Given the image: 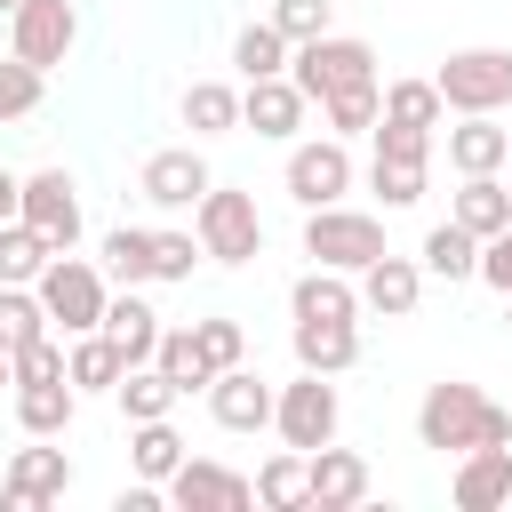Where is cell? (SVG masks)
Masks as SVG:
<instances>
[{
    "instance_id": "1",
    "label": "cell",
    "mask_w": 512,
    "mask_h": 512,
    "mask_svg": "<svg viewBox=\"0 0 512 512\" xmlns=\"http://www.w3.org/2000/svg\"><path fill=\"white\" fill-rule=\"evenodd\" d=\"M416 440L440 448V456H464V448H512V408H496L480 384H432L416 400Z\"/></svg>"
},
{
    "instance_id": "2",
    "label": "cell",
    "mask_w": 512,
    "mask_h": 512,
    "mask_svg": "<svg viewBox=\"0 0 512 512\" xmlns=\"http://www.w3.org/2000/svg\"><path fill=\"white\" fill-rule=\"evenodd\" d=\"M192 240H200L208 264H256V256H264V216H256L248 192L208 184V192L192 200Z\"/></svg>"
},
{
    "instance_id": "3",
    "label": "cell",
    "mask_w": 512,
    "mask_h": 512,
    "mask_svg": "<svg viewBox=\"0 0 512 512\" xmlns=\"http://www.w3.org/2000/svg\"><path fill=\"white\" fill-rule=\"evenodd\" d=\"M32 296H40V312H48V328H64V336H88L96 320H104V272L88 264V256H72V248H56L48 264H40V280H32Z\"/></svg>"
},
{
    "instance_id": "4",
    "label": "cell",
    "mask_w": 512,
    "mask_h": 512,
    "mask_svg": "<svg viewBox=\"0 0 512 512\" xmlns=\"http://www.w3.org/2000/svg\"><path fill=\"white\" fill-rule=\"evenodd\" d=\"M288 80L320 104V96H336V88H368L376 80V48L368 40H352V32H320V40H296L288 48Z\"/></svg>"
},
{
    "instance_id": "5",
    "label": "cell",
    "mask_w": 512,
    "mask_h": 512,
    "mask_svg": "<svg viewBox=\"0 0 512 512\" xmlns=\"http://www.w3.org/2000/svg\"><path fill=\"white\" fill-rule=\"evenodd\" d=\"M304 256H312V264H328V272H360V264H376V256H384V224H376V216H360V208H344V200L304 208Z\"/></svg>"
},
{
    "instance_id": "6",
    "label": "cell",
    "mask_w": 512,
    "mask_h": 512,
    "mask_svg": "<svg viewBox=\"0 0 512 512\" xmlns=\"http://www.w3.org/2000/svg\"><path fill=\"white\" fill-rule=\"evenodd\" d=\"M336 424H344V400H336V384H328V376H312V368H304L296 384H280V392H272V432H280L288 448H304V456H312V448H328V440H336Z\"/></svg>"
},
{
    "instance_id": "7",
    "label": "cell",
    "mask_w": 512,
    "mask_h": 512,
    "mask_svg": "<svg viewBox=\"0 0 512 512\" xmlns=\"http://www.w3.org/2000/svg\"><path fill=\"white\" fill-rule=\"evenodd\" d=\"M432 88L448 112H496V104H512V48H456L432 72Z\"/></svg>"
},
{
    "instance_id": "8",
    "label": "cell",
    "mask_w": 512,
    "mask_h": 512,
    "mask_svg": "<svg viewBox=\"0 0 512 512\" xmlns=\"http://www.w3.org/2000/svg\"><path fill=\"white\" fill-rule=\"evenodd\" d=\"M72 40H80V8L72 0H16L8 8V56L48 72V64L72 56Z\"/></svg>"
},
{
    "instance_id": "9",
    "label": "cell",
    "mask_w": 512,
    "mask_h": 512,
    "mask_svg": "<svg viewBox=\"0 0 512 512\" xmlns=\"http://www.w3.org/2000/svg\"><path fill=\"white\" fill-rule=\"evenodd\" d=\"M160 496L176 512H248L256 504V480H240V472H224V464H208V456L184 448V464L160 480Z\"/></svg>"
},
{
    "instance_id": "10",
    "label": "cell",
    "mask_w": 512,
    "mask_h": 512,
    "mask_svg": "<svg viewBox=\"0 0 512 512\" xmlns=\"http://www.w3.org/2000/svg\"><path fill=\"white\" fill-rule=\"evenodd\" d=\"M344 192H352V144L344 136H312L288 152V200L296 208H328Z\"/></svg>"
},
{
    "instance_id": "11",
    "label": "cell",
    "mask_w": 512,
    "mask_h": 512,
    "mask_svg": "<svg viewBox=\"0 0 512 512\" xmlns=\"http://www.w3.org/2000/svg\"><path fill=\"white\" fill-rule=\"evenodd\" d=\"M16 216L48 240V248H80V192H72V176L64 168H40V176H24V192H16Z\"/></svg>"
},
{
    "instance_id": "12",
    "label": "cell",
    "mask_w": 512,
    "mask_h": 512,
    "mask_svg": "<svg viewBox=\"0 0 512 512\" xmlns=\"http://www.w3.org/2000/svg\"><path fill=\"white\" fill-rule=\"evenodd\" d=\"M56 496H72V456L64 448H16L8 472H0V504L32 512V504H56Z\"/></svg>"
},
{
    "instance_id": "13",
    "label": "cell",
    "mask_w": 512,
    "mask_h": 512,
    "mask_svg": "<svg viewBox=\"0 0 512 512\" xmlns=\"http://www.w3.org/2000/svg\"><path fill=\"white\" fill-rule=\"evenodd\" d=\"M304 112H312V96H304L288 72H272V80H248V88H240V128H256V136H272V144H288V136L304 128Z\"/></svg>"
},
{
    "instance_id": "14",
    "label": "cell",
    "mask_w": 512,
    "mask_h": 512,
    "mask_svg": "<svg viewBox=\"0 0 512 512\" xmlns=\"http://www.w3.org/2000/svg\"><path fill=\"white\" fill-rule=\"evenodd\" d=\"M208 184H216V176H208V160H200L192 144H168V152H152V160H144V176H136V192H144L152 208H192Z\"/></svg>"
},
{
    "instance_id": "15",
    "label": "cell",
    "mask_w": 512,
    "mask_h": 512,
    "mask_svg": "<svg viewBox=\"0 0 512 512\" xmlns=\"http://www.w3.org/2000/svg\"><path fill=\"white\" fill-rule=\"evenodd\" d=\"M416 296H424V264L416 256H376V264H360V312H376V320H408L416 312Z\"/></svg>"
},
{
    "instance_id": "16",
    "label": "cell",
    "mask_w": 512,
    "mask_h": 512,
    "mask_svg": "<svg viewBox=\"0 0 512 512\" xmlns=\"http://www.w3.org/2000/svg\"><path fill=\"white\" fill-rule=\"evenodd\" d=\"M208 416H216L224 432H264V424H272V384L240 360V368H224V376L208 384Z\"/></svg>"
},
{
    "instance_id": "17",
    "label": "cell",
    "mask_w": 512,
    "mask_h": 512,
    "mask_svg": "<svg viewBox=\"0 0 512 512\" xmlns=\"http://www.w3.org/2000/svg\"><path fill=\"white\" fill-rule=\"evenodd\" d=\"M304 480H312V512H352L360 496H368V456H352V448H312L304 456Z\"/></svg>"
},
{
    "instance_id": "18",
    "label": "cell",
    "mask_w": 512,
    "mask_h": 512,
    "mask_svg": "<svg viewBox=\"0 0 512 512\" xmlns=\"http://www.w3.org/2000/svg\"><path fill=\"white\" fill-rule=\"evenodd\" d=\"M448 496H456V512H496V504H512V448H464Z\"/></svg>"
},
{
    "instance_id": "19",
    "label": "cell",
    "mask_w": 512,
    "mask_h": 512,
    "mask_svg": "<svg viewBox=\"0 0 512 512\" xmlns=\"http://www.w3.org/2000/svg\"><path fill=\"white\" fill-rule=\"evenodd\" d=\"M288 344H296V368H312V376H344V368L360 360V320H296Z\"/></svg>"
},
{
    "instance_id": "20",
    "label": "cell",
    "mask_w": 512,
    "mask_h": 512,
    "mask_svg": "<svg viewBox=\"0 0 512 512\" xmlns=\"http://www.w3.org/2000/svg\"><path fill=\"white\" fill-rule=\"evenodd\" d=\"M512 160V128H496V112H464V128H448V168L456 176H496Z\"/></svg>"
},
{
    "instance_id": "21",
    "label": "cell",
    "mask_w": 512,
    "mask_h": 512,
    "mask_svg": "<svg viewBox=\"0 0 512 512\" xmlns=\"http://www.w3.org/2000/svg\"><path fill=\"white\" fill-rule=\"evenodd\" d=\"M288 312H296V320H360V288H352V272L312 264V272L288 288Z\"/></svg>"
},
{
    "instance_id": "22",
    "label": "cell",
    "mask_w": 512,
    "mask_h": 512,
    "mask_svg": "<svg viewBox=\"0 0 512 512\" xmlns=\"http://www.w3.org/2000/svg\"><path fill=\"white\" fill-rule=\"evenodd\" d=\"M112 344H120V360L136 368V360H152V344H160V312L136 296V288H120V296H104V320H96Z\"/></svg>"
},
{
    "instance_id": "23",
    "label": "cell",
    "mask_w": 512,
    "mask_h": 512,
    "mask_svg": "<svg viewBox=\"0 0 512 512\" xmlns=\"http://www.w3.org/2000/svg\"><path fill=\"white\" fill-rule=\"evenodd\" d=\"M72 416H80V392H72L64 376H48V384H16V424H24L32 440L72 432Z\"/></svg>"
},
{
    "instance_id": "24",
    "label": "cell",
    "mask_w": 512,
    "mask_h": 512,
    "mask_svg": "<svg viewBox=\"0 0 512 512\" xmlns=\"http://www.w3.org/2000/svg\"><path fill=\"white\" fill-rule=\"evenodd\" d=\"M64 376H72V392H112V384L128 376V360H120V344H112L104 328H88V336L64 344Z\"/></svg>"
},
{
    "instance_id": "25",
    "label": "cell",
    "mask_w": 512,
    "mask_h": 512,
    "mask_svg": "<svg viewBox=\"0 0 512 512\" xmlns=\"http://www.w3.org/2000/svg\"><path fill=\"white\" fill-rule=\"evenodd\" d=\"M448 216H456L472 240H488V232H504V224H512V192H504L496 176H464V184H456V200H448Z\"/></svg>"
},
{
    "instance_id": "26",
    "label": "cell",
    "mask_w": 512,
    "mask_h": 512,
    "mask_svg": "<svg viewBox=\"0 0 512 512\" xmlns=\"http://www.w3.org/2000/svg\"><path fill=\"white\" fill-rule=\"evenodd\" d=\"M416 264H424L432 280H472V272H480V240L448 216V224H432V232H424V256H416Z\"/></svg>"
},
{
    "instance_id": "27",
    "label": "cell",
    "mask_w": 512,
    "mask_h": 512,
    "mask_svg": "<svg viewBox=\"0 0 512 512\" xmlns=\"http://www.w3.org/2000/svg\"><path fill=\"white\" fill-rule=\"evenodd\" d=\"M256 504L264 512H312V480H304V448H280L256 472Z\"/></svg>"
},
{
    "instance_id": "28",
    "label": "cell",
    "mask_w": 512,
    "mask_h": 512,
    "mask_svg": "<svg viewBox=\"0 0 512 512\" xmlns=\"http://www.w3.org/2000/svg\"><path fill=\"white\" fill-rule=\"evenodd\" d=\"M184 128H192V136H232V128H240V88L192 80V88H184Z\"/></svg>"
},
{
    "instance_id": "29",
    "label": "cell",
    "mask_w": 512,
    "mask_h": 512,
    "mask_svg": "<svg viewBox=\"0 0 512 512\" xmlns=\"http://www.w3.org/2000/svg\"><path fill=\"white\" fill-rule=\"evenodd\" d=\"M112 400L128 408V424H152V416H168V408H176L184 392H176V384H168V376H160L152 360H136V368H128L120 384H112Z\"/></svg>"
},
{
    "instance_id": "30",
    "label": "cell",
    "mask_w": 512,
    "mask_h": 512,
    "mask_svg": "<svg viewBox=\"0 0 512 512\" xmlns=\"http://www.w3.org/2000/svg\"><path fill=\"white\" fill-rule=\"evenodd\" d=\"M152 368H160L176 392H208V384H216V376H208V360H200V344H192V328H160Z\"/></svg>"
},
{
    "instance_id": "31",
    "label": "cell",
    "mask_w": 512,
    "mask_h": 512,
    "mask_svg": "<svg viewBox=\"0 0 512 512\" xmlns=\"http://www.w3.org/2000/svg\"><path fill=\"white\" fill-rule=\"evenodd\" d=\"M128 464H136V480H168L176 464H184V440H176V424L168 416H152V424H136V440H128Z\"/></svg>"
},
{
    "instance_id": "32",
    "label": "cell",
    "mask_w": 512,
    "mask_h": 512,
    "mask_svg": "<svg viewBox=\"0 0 512 512\" xmlns=\"http://www.w3.org/2000/svg\"><path fill=\"white\" fill-rule=\"evenodd\" d=\"M48 256H56V248H48L24 216H8V224H0V280H8V288H32Z\"/></svg>"
},
{
    "instance_id": "33",
    "label": "cell",
    "mask_w": 512,
    "mask_h": 512,
    "mask_svg": "<svg viewBox=\"0 0 512 512\" xmlns=\"http://www.w3.org/2000/svg\"><path fill=\"white\" fill-rule=\"evenodd\" d=\"M232 64H240V80H272V72H288V40H280V24H272V16H264V24H240Z\"/></svg>"
},
{
    "instance_id": "34",
    "label": "cell",
    "mask_w": 512,
    "mask_h": 512,
    "mask_svg": "<svg viewBox=\"0 0 512 512\" xmlns=\"http://www.w3.org/2000/svg\"><path fill=\"white\" fill-rule=\"evenodd\" d=\"M376 112H384V88L368 80V88H336V96H320V120H328V136H368L376 128Z\"/></svg>"
},
{
    "instance_id": "35",
    "label": "cell",
    "mask_w": 512,
    "mask_h": 512,
    "mask_svg": "<svg viewBox=\"0 0 512 512\" xmlns=\"http://www.w3.org/2000/svg\"><path fill=\"white\" fill-rule=\"evenodd\" d=\"M104 272H112L120 288H144V280H152V232H144V224L104 232Z\"/></svg>"
},
{
    "instance_id": "36",
    "label": "cell",
    "mask_w": 512,
    "mask_h": 512,
    "mask_svg": "<svg viewBox=\"0 0 512 512\" xmlns=\"http://www.w3.org/2000/svg\"><path fill=\"white\" fill-rule=\"evenodd\" d=\"M440 112H448V104H440V88H432V80H392L376 120H400V128H440Z\"/></svg>"
},
{
    "instance_id": "37",
    "label": "cell",
    "mask_w": 512,
    "mask_h": 512,
    "mask_svg": "<svg viewBox=\"0 0 512 512\" xmlns=\"http://www.w3.org/2000/svg\"><path fill=\"white\" fill-rule=\"evenodd\" d=\"M32 336H48V312H40V296L0 280V352H24Z\"/></svg>"
},
{
    "instance_id": "38",
    "label": "cell",
    "mask_w": 512,
    "mask_h": 512,
    "mask_svg": "<svg viewBox=\"0 0 512 512\" xmlns=\"http://www.w3.org/2000/svg\"><path fill=\"white\" fill-rule=\"evenodd\" d=\"M192 344H200V360H208V376H224V368H240L248 360V328L240 320H192Z\"/></svg>"
},
{
    "instance_id": "39",
    "label": "cell",
    "mask_w": 512,
    "mask_h": 512,
    "mask_svg": "<svg viewBox=\"0 0 512 512\" xmlns=\"http://www.w3.org/2000/svg\"><path fill=\"white\" fill-rule=\"evenodd\" d=\"M368 184L384 208H416L424 200V160H368Z\"/></svg>"
},
{
    "instance_id": "40",
    "label": "cell",
    "mask_w": 512,
    "mask_h": 512,
    "mask_svg": "<svg viewBox=\"0 0 512 512\" xmlns=\"http://www.w3.org/2000/svg\"><path fill=\"white\" fill-rule=\"evenodd\" d=\"M32 112H40V64L8 56L0 64V120H32Z\"/></svg>"
},
{
    "instance_id": "41",
    "label": "cell",
    "mask_w": 512,
    "mask_h": 512,
    "mask_svg": "<svg viewBox=\"0 0 512 512\" xmlns=\"http://www.w3.org/2000/svg\"><path fill=\"white\" fill-rule=\"evenodd\" d=\"M64 344H72V336H64ZM64 344H56V336H32L24 352H8L16 384H48V376H64ZM64 384H72V376H64Z\"/></svg>"
},
{
    "instance_id": "42",
    "label": "cell",
    "mask_w": 512,
    "mask_h": 512,
    "mask_svg": "<svg viewBox=\"0 0 512 512\" xmlns=\"http://www.w3.org/2000/svg\"><path fill=\"white\" fill-rule=\"evenodd\" d=\"M192 264H200L192 232H152V280H192Z\"/></svg>"
},
{
    "instance_id": "43",
    "label": "cell",
    "mask_w": 512,
    "mask_h": 512,
    "mask_svg": "<svg viewBox=\"0 0 512 512\" xmlns=\"http://www.w3.org/2000/svg\"><path fill=\"white\" fill-rule=\"evenodd\" d=\"M272 24H280L288 48H296V40H320V32H328V0H272Z\"/></svg>"
},
{
    "instance_id": "44",
    "label": "cell",
    "mask_w": 512,
    "mask_h": 512,
    "mask_svg": "<svg viewBox=\"0 0 512 512\" xmlns=\"http://www.w3.org/2000/svg\"><path fill=\"white\" fill-rule=\"evenodd\" d=\"M376 160H432V128H400V120H376Z\"/></svg>"
},
{
    "instance_id": "45",
    "label": "cell",
    "mask_w": 512,
    "mask_h": 512,
    "mask_svg": "<svg viewBox=\"0 0 512 512\" xmlns=\"http://www.w3.org/2000/svg\"><path fill=\"white\" fill-rule=\"evenodd\" d=\"M472 280H488V288H496V296H504V288H512V224H504V232H488V240H480V272H472Z\"/></svg>"
},
{
    "instance_id": "46",
    "label": "cell",
    "mask_w": 512,
    "mask_h": 512,
    "mask_svg": "<svg viewBox=\"0 0 512 512\" xmlns=\"http://www.w3.org/2000/svg\"><path fill=\"white\" fill-rule=\"evenodd\" d=\"M112 512H160V488L152 480H136V488H120V504Z\"/></svg>"
},
{
    "instance_id": "47",
    "label": "cell",
    "mask_w": 512,
    "mask_h": 512,
    "mask_svg": "<svg viewBox=\"0 0 512 512\" xmlns=\"http://www.w3.org/2000/svg\"><path fill=\"white\" fill-rule=\"evenodd\" d=\"M16 192H24V176H8V168H0V224L16 216Z\"/></svg>"
},
{
    "instance_id": "48",
    "label": "cell",
    "mask_w": 512,
    "mask_h": 512,
    "mask_svg": "<svg viewBox=\"0 0 512 512\" xmlns=\"http://www.w3.org/2000/svg\"><path fill=\"white\" fill-rule=\"evenodd\" d=\"M0 392H16V368H8V352H0Z\"/></svg>"
},
{
    "instance_id": "49",
    "label": "cell",
    "mask_w": 512,
    "mask_h": 512,
    "mask_svg": "<svg viewBox=\"0 0 512 512\" xmlns=\"http://www.w3.org/2000/svg\"><path fill=\"white\" fill-rule=\"evenodd\" d=\"M504 328H512V288H504Z\"/></svg>"
},
{
    "instance_id": "50",
    "label": "cell",
    "mask_w": 512,
    "mask_h": 512,
    "mask_svg": "<svg viewBox=\"0 0 512 512\" xmlns=\"http://www.w3.org/2000/svg\"><path fill=\"white\" fill-rule=\"evenodd\" d=\"M8 8H16V0H0V16H8Z\"/></svg>"
}]
</instances>
